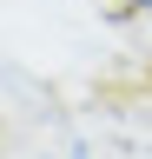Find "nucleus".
Segmentation results:
<instances>
[{
  "label": "nucleus",
  "mask_w": 152,
  "mask_h": 159,
  "mask_svg": "<svg viewBox=\"0 0 152 159\" xmlns=\"http://www.w3.org/2000/svg\"><path fill=\"white\" fill-rule=\"evenodd\" d=\"M112 13H126V20H139V13H152V0H112Z\"/></svg>",
  "instance_id": "nucleus-1"
},
{
  "label": "nucleus",
  "mask_w": 152,
  "mask_h": 159,
  "mask_svg": "<svg viewBox=\"0 0 152 159\" xmlns=\"http://www.w3.org/2000/svg\"><path fill=\"white\" fill-rule=\"evenodd\" d=\"M66 159H86V152H66Z\"/></svg>",
  "instance_id": "nucleus-2"
}]
</instances>
